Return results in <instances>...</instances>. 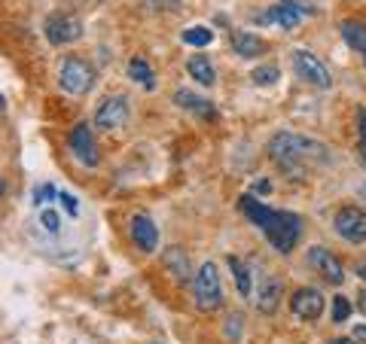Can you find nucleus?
Segmentation results:
<instances>
[{
    "instance_id": "obj_32",
    "label": "nucleus",
    "mask_w": 366,
    "mask_h": 344,
    "mask_svg": "<svg viewBox=\"0 0 366 344\" xmlns=\"http://www.w3.org/2000/svg\"><path fill=\"white\" fill-rule=\"evenodd\" d=\"M357 308H360V311H363V317H366V290L360 293V299H357Z\"/></svg>"
},
{
    "instance_id": "obj_7",
    "label": "nucleus",
    "mask_w": 366,
    "mask_h": 344,
    "mask_svg": "<svg viewBox=\"0 0 366 344\" xmlns=\"http://www.w3.org/2000/svg\"><path fill=\"white\" fill-rule=\"evenodd\" d=\"M68 146H70L73 159H77L80 165H86V168H95L98 165V144H95V134H92V128L86 122H80L70 132Z\"/></svg>"
},
{
    "instance_id": "obj_5",
    "label": "nucleus",
    "mask_w": 366,
    "mask_h": 344,
    "mask_svg": "<svg viewBox=\"0 0 366 344\" xmlns=\"http://www.w3.org/2000/svg\"><path fill=\"white\" fill-rule=\"evenodd\" d=\"M293 70H296L299 79H305L308 86H315V89H329V82H333L329 79V70L324 68V61L305 49L293 52Z\"/></svg>"
},
{
    "instance_id": "obj_16",
    "label": "nucleus",
    "mask_w": 366,
    "mask_h": 344,
    "mask_svg": "<svg viewBox=\"0 0 366 344\" xmlns=\"http://www.w3.org/2000/svg\"><path fill=\"white\" fill-rule=\"evenodd\" d=\"M265 18L274 25H281V27H287V31H293V27H299V22H302V9L290 6V4H278L265 13Z\"/></svg>"
},
{
    "instance_id": "obj_11",
    "label": "nucleus",
    "mask_w": 366,
    "mask_h": 344,
    "mask_svg": "<svg viewBox=\"0 0 366 344\" xmlns=\"http://www.w3.org/2000/svg\"><path fill=\"white\" fill-rule=\"evenodd\" d=\"M308 265L315 268V272L324 277V281H329V284H342L345 281V272H342V262L329 253L327 247H311L308 250Z\"/></svg>"
},
{
    "instance_id": "obj_1",
    "label": "nucleus",
    "mask_w": 366,
    "mask_h": 344,
    "mask_svg": "<svg viewBox=\"0 0 366 344\" xmlns=\"http://www.w3.org/2000/svg\"><path fill=\"white\" fill-rule=\"evenodd\" d=\"M238 208H241V213L256 229H263V235L269 238V244L278 250V253H293V247H296L302 238V219L296 213L272 210V208L256 201L253 195H244V198L238 201Z\"/></svg>"
},
{
    "instance_id": "obj_9",
    "label": "nucleus",
    "mask_w": 366,
    "mask_h": 344,
    "mask_svg": "<svg viewBox=\"0 0 366 344\" xmlns=\"http://www.w3.org/2000/svg\"><path fill=\"white\" fill-rule=\"evenodd\" d=\"M125 122H128V101L122 95L107 98L95 113V125L101 132H116V128H122Z\"/></svg>"
},
{
    "instance_id": "obj_28",
    "label": "nucleus",
    "mask_w": 366,
    "mask_h": 344,
    "mask_svg": "<svg viewBox=\"0 0 366 344\" xmlns=\"http://www.w3.org/2000/svg\"><path fill=\"white\" fill-rule=\"evenodd\" d=\"M52 192H55L52 186H43V189H37V192H34V204H43L46 198H52Z\"/></svg>"
},
{
    "instance_id": "obj_13",
    "label": "nucleus",
    "mask_w": 366,
    "mask_h": 344,
    "mask_svg": "<svg viewBox=\"0 0 366 344\" xmlns=\"http://www.w3.org/2000/svg\"><path fill=\"white\" fill-rule=\"evenodd\" d=\"M229 43H232V49L241 55V58H256V55L265 52V43L256 34H247V31H232L229 34Z\"/></svg>"
},
{
    "instance_id": "obj_22",
    "label": "nucleus",
    "mask_w": 366,
    "mask_h": 344,
    "mask_svg": "<svg viewBox=\"0 0 366 344\" xmlns=\"http://www.w3.org/2000/svg\"><path fill=\"white\" fill-rule=\"evenodd\" d=\"M183 43L187 46H210L214 43V31H208V27H187V31H183Z\"/></svg>"
},
{
    "instance_id": "obj_18",
    "label": "nucleus",
    "mask_w": 366,
    "mask_h": 344,
    "mask_svg": "<svg viewBox=\"0 0 366 344\" xmlns=\"http://www.w3.org/2000/svg\"><path fill=\"white\" fill-rule=\"evenodd\" d=\"M165 265L171 268L177 281H189L192 272H189V259H187V253H183V250H168V253H165Z\"/></svg>"
},
{
    "instance_id": "obj_35",
    "label": "nucleus",
    "mask_w": 366,
    "mask_h": 344,
    "mask_svg": "<svg viewBox=\"0 0 366 344\" xmlns=\"http://www.w3.org/2000/svg\"><path fill=\"white\" fill-rule=\"evenodd\" d=\"M0 198H4V180H0Z\"/></svg>"
},
{
    "instance_id": "obj_20",
    "label": "nucleus",
    "mask_w": 366,
    "mask_h": 344,
    "mask_svg": "<svg viewBox=\"0 0 366 344\" xmlns=\"http://www.w3.org/2000/svg\"><path fill=\"white\" fill-rule=\"evenodd\" d=\"M342 37H345V43L351 46V49L363 52V46H366V25H360V22H342Z\"/></svg>"
},
{
    "instance_id": "obj_30",
    "label": "nucleus",
    "mask_w": 366,
    "mask_h": 344,
    "mask_svg": "<svg viewBox=\"0 0 366 344\" xmlns=\"http://www.w3.org/2000/svg\"><path fill=\"white\" fill-rule=\"evenodd\" d=\"M351 338H354L357 344H366V326H354V332H351Z\"/></svg>"
},
{
    "instance_id": "obj_15",
    "label": "nucleus",
    "mask_w": 366,
    "mask_h": 344,
    "mask_svg": "<svg viewBox=\"0 0 366 344\" xmlns=\"http://www.w3.org/2000/svg\"><path fill=\"white\" fill-rule=\"evenodd\" d=\"M187 70H189V77L198 82V86H214L217 82V73H214V64H210L205 55H192V58L187 61Z\"/></svg>"
},
{
    "instance_id": "obj_26",
    "label": "nucleus",
    "mask_w": 366,
    "mask_h": 344,
    "mask_svg": "<svg viewBox=\"0 0 366 344\" xmlns=\"http://www.w3.org/2000/svg\"><path fill=\"white\" fill-rule=\"evenodd\" d=\"M141 4H146L150 9H165V13H171V9L180 6V0H141Z\"/></svg>"
},
{
    "instance_id": "obj_21",
    "label": "nucleus",
    "mask_w": 366,
    "mask_h": 344,
    "mask_svg": "<svg viewBox=\"0 0 366 344\" xmlns=\"http://www.w3.org/2000/svg\"><path fill=\"white\" fill-rule=\"evenodd\" d=\"M229 268H232L235 274V286H238V295H251V272H247V265L241 262L238 256H229Z\"/></svg>"
},
{
    "instance_id": "obj_19",
    "label": "nucleus",
    "mask_w": 366,
    "mask_h": 344,
    "mask_svg": "<svg viewBox=\"0 0 366 344\" xmlns=\"http://www.w3.org/2000/svg\"><path fill=\"white\" fill-rule=\"evenodd\" d=\"M128 77H132L134 82H141L144 89H153V86H156L153 68H150V64H146L144 58H132V61H128Z\"/></svg>"
},
{
    "instance_id": "obj_31",
    "label": "nucleus",
    "mask_w": 366,
    "mask_h": 344,
    "mask_svg": "<svg viewBox=\"0 0 366 344\" xmlns=\"http://www.w3.org/2000/svg\"><path fill=\"white\" fill-rule=\"evenodd\" d=\"M269 189H272V183H269V180H260V183L253 186V192H269Z\"/></svg>"
},
{
    "instance_id": "obj_10",
    "label": "nucleus",
    "mask_w": 366,
    "mask_h": 344,
    "mask_svg": "<svg viewBox=\"0 0 366 344\" xmlns=\"http://www.w3.org/2000/svg\"><path fill=\"white\" fill-rule=\"evenodd\" d=\"M324 295H320L317 290H311V286H302V290H296L290 295V311L296 314L299 320H317L320 314H324Z\"/></svg>"
},
{
    "instance_id": "obj_34",
    "label": "nucleus",
    "mask_w": 366,
    "mask_h": 344,
    "mask_svg": "<svg viewBox=\"0 0 366 344\" xmlns=\"http://www.w3.org/2000/svg\"><path fill=\"white\" fill-rule=\"evenodd\" d=\"M354 272H357V274H360V277H366V262H360V265H357V268H354Z\"/></svg>"
},
{
    "instance_id": "obj_8",
    "label": "nucleus",
    "mask_w": 366,
    "mask_h": 344,
    "mask_svg": "<svg viewBox=\"0 0 366 344\" xmlns=\"http://www.w3.org/2000/svg\"><path fill=\"white\" fill-rule=\"evenodd\" d=\"M333 226H336V231L345 241L360 244V241H366V210H360V208H342V210L336 213Z\"/></svg>"
},
{
    "instance_id": "obj_29",
    "label": "nucleus",
    "mask_w": 366,
    "mask_h": 344,
    "mask_svg": "<svg viewBox=\"0 0 366 344\" xmlns=\"http://www.w3.org/2000/svg\"><path fill=\"white\" fill-rule=\"evenodd\" d=\"M58 198L64 201V208H68V213H77V201H73V198H70V195H68V192H61V195H58Z\"/></svg>"
},
{
    "instance_id": "obj_33",
    "label": "nucleus",
    "mask_w": 366,
    "mask_h": 344,
    "mask_svg": "<svg viewBox=\"0 0 366 344\" xmlns=\"http://www.w3.org/2000/svg\"><path fill=\"white\" fill-rule=\"evenodd\" d=\"M327 344H357L354 338H333V341H327Z\"/></svg>"
},
{
    "instance_id": "obj_27",
    "label": "nucleus",
    "mask_w": 366,
    "mask_h": 344,
    "mask_svg": "<svg viewBox=\"0 0 366 344\" xmlns=\"http://www.w3.org/2000/svg\"><path fill=\"white\" fill-rule=\"evenodd\" d=\"M357 132H360V146H363V155H366V107L357 110Z\"/></svg>"
},
{
    "instance_id": "obj_14",
    "label": "nucleus",
    "mask_w": 366,
    "mask_h": 344,
    "mask_svg": "<svg viewBox=\"0 0 366 344\" xmlns=\"http://www.w3.org/2000/svg\"><path fill=\"white\" fill-rule=\"evenodd\" d=\"M278 302H281V281L269 277V281H263V286L256 290V308L263 314H274L278 311Z\"/></svg>"
},
{
    "instance_id": "obj_3",
    "label": "nucleus",
    "mask_w": 366,
    "mask_h": 344,
    "mask_svg": "<svg viewBox=\"0 0 366 344\" xmlns=\"http://www.w3.org/2000/svg\"><path fill=\"white\" fill-rule=\"evenodd\" d=\"M192 293H196L198 311H217L223 305V284H220V272L214 262L198 265L196 281H192Z\"/></svg>"
},
{
    "instance_id": "obj_12",
    "label": "nucleus",
    "mask_w": 366,
    "mask_h": 344,
    "mask_svg": "<svg viewBox=\"0 0 366 344\" xmlns=\"http://www.w3.org/2000/svg\"><path fill=\"white\" fill-rule=\"evenodd\" d=\"M132 241L144 253H153L159 247V229H156V222L146 213H134L132 217Z\"/></svg>"
},
{
    "instance_id": "obj_36",
    "label": "nucleus",
    "mask_w": 366,
    "mask_h": 344,
    "mask_svg": "<svg viewBox=\"0 0 366 344\" xmlns=\"http://www.w3.org/2000/svg\"><path fill=\"white\" fill-rule=\"evenodd\" d=\"M360 55H363V64H366V46H363V52H360Z\"/></svg>"
},
{
    "instance_id": "obj_4",
    "label": "nucleus",
    "mask_w": 366,
    "mask_h": 344,
    "mask_svg": "<svg viewBox=\"0 0 366 344\" xmlns=\"http://www.w3.org/2000/svg\"><path fill=\"white\" fill-rule=\"evenodd\" d=\"M92 82H95V73L82 58H73L68 55L61 64H58V86L68 91V95H82V91L92 89Z\"/></svg>"
},
{
    "instance_id": "obj_23",
    "label": "nucleus",
    "mask_w": 366,
    "mask_h": 344,
    "mask_svg": "<svg viewBox=\"0 0 366 344\" xmlns=\"http://www.w3.org/2000/svg\"><path fill=\"white\" fill-rule=\"evenodd\" d=\"M278 68H272V64H265V68H256L253 73H251V79L256 82V86H274L278 82Z\"/></svg>"
},
{
    "instance_id": "obj_2",
    "label": "nucleus",
    "mask_w": 366,
    "mask_h": 344,
    "mask_svg": "<svg viewBox=\"0 0 366 344\" xmlns=\"http://www.w3.org/2000/svg\"><path fill=\"white\" fill-rule=\"evenodd\" d=\"M269 159L293 174V171H308V168L324 165L327 162V150H324V144L311 141V137L281 132V134H274L269 141Z\"/></svg>"
},
{
    "instance_id": "obj_17",
    "label": "nucleus",
    "mask_w": 366,
    "mask_h": 344,
    "mask_svg": "<svg viewBox=\"0 0 366 344\" xmlns=\"http://www.w3.org/2000/svg\"><path fill=\"white\" fill-rule=\"evenodd\" d=\"M174 104L183 107V110H192V113H198V116H214L210 101L208 98H198L196 91H187V89H180L177 95H174Z\"/></svg>"
},
{
    "instance_id": "obj_24",
    "label": "nucleus",
    "mask_w": 366,
    "mask_h": 344,
    "mask_svg": "<svg viewBox=\"0 0 366 344\" xmlns=\"http://www.w3.org/2000/svg\"><path fill=\"white\" fill-rule=\"evenodd\" d=\"M348 317H351V302H348L345 295H336V299H333V320L345 323Z\"/></svg>"
},
{
    "instance_id": "obj_6",
    "label": "nucleus",
    "mask_w": 366,
    "mask_h": 344,
    "mask_svg": "<svg viewBox=\"0 0 366 344\" xmlns=\"http://www.w3.org/2000/svg\"><path fill=\"white\" fill-rule=\"evenodd\" d=\"M43 31H46V40H49L52 46H64V43L80 40L82 25H80V18H73L68 13H52L49 18H46Z\"/></svg>"
},
{
    "instance_id": "obj_25",
    "label": "nucleus",
    "mask_w": 366,
    "mask_h": 344,
    "mask_svg": "<svg viewBox=\"0 0 366 344\" xmlns=\"http://www.w3.org/2000/svg\"><path fill=\"white\" fill-rule=\"evenodd\" d=\"M40 226H43L46 231H52V235H55V231H61L58 213H55V210H43V213H40Z\"/></svg>"
},
{
    "instance_id": "obj_37",
    "label": "nucleus",
    "mask_w": 366,
    "mask_h": 344,
    "mask_svg": "<svg viewBox=\"0 0 366 344\" xmlns=\"http://www.w3.org/2000/svg\"><path fill=\"white\" fill-rule=\"evenodd\" d=\"M360 192H363V198H366V183H363V189H360Z\"/></svg>"
}]
</instances>
